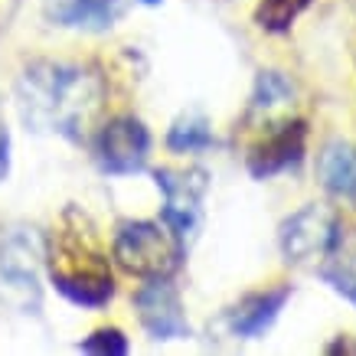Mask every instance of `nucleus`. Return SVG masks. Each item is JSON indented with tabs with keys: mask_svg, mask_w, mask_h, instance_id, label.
I'll list each match as a JSON object with an SVG mask.
<instances>
[{
	"mask_svg": "<svg viewBox=\"0 0 356 356\" xmlns=\"http://www.w3.org/2000/svg\"><path fill=\"white\" fill-rule=\"evenodd\" d=\"M17 105L26 128L86 140L105 108V79L86 63L36 59L17 79Z\"/></svg>",
	"mask_w": 356,
	"mask_h": 356,
	"instance_id": "nucleus-1",
	"label": "nucleus"
},
{
	"mask_svg": "<svg viewBox=\"0 0 356 356\" xmlns=\"http://www.w3.org/2000/svg\"><path fill=\"white\" fill-rule=\"evenodd\" d=\"M53 288L79 307H105L115 294V271L95 219L69 203L53 222L43 245Z\"/></svg>",
	"mask_w": 356,
	"mask_h": 356,
	"instance_id": "nucleus-2",
	"label": "nucleus"
},
{
	"mask_svg": "<svg viewBox=\"0 0 356 356\" xmlns=\"http://www.w3.org/2000/svg\"><path fill=\"white\" fill-rule=\"evenodd\" d=\"M186 248L177 242L163 222L151 219H124L115 229L111 255L128 275L151 281V278H170L180 268Z\"/></svg>",
	"mask_w": 356,
	"mask_h": 356,
	"instance_id": "nucleus-3",
	"label": "nucleus"
},
{
	"mask_svg": "<svg viewBox=\"0 0 356 356\" xmlns=\"http://www.w3.org/2000/svg\"><path fill=\"white\" fill-rule=\"evenodd\" d=\"M278 242L281 255L291 265H324L340 248L343 232H340V219L330 206L307 203L281 222Z\"/></svg>",
	"mask_w": 356,
	"mask_h": 356,
	"instance_id": "nucleus-4",
	"label": "nucleus"
},
{
	"mask_svg": "<svg viewBox=\"0 0 356 356\" xmlns=\"http://www.w3.org/2000/svg\"><path fill=\"white\" fill-rule=\"evenodd\" d=\"M259 131L255 140L245 154L248 173L268 180L278 173L298 167L304 157V140H307V124L291 115H268V118H255Z\"/></svg>",
	"mask_w": 356,
	"mask_h": 356,
	"instance_id": "nucleus-5",
	"label": "nucleus"
},
{
	"mask_svg": "<svg viewBox=\"0 0 356 356\" xmlns=\"http://www.w3.org/2000/svg\"><path fill=\"white\" fill-rule=\"evenodd\" d=\"M157 190L163 193V226L170 229L180 245H190L203 222V200L209 190V173L203 167L190 170H170L161 167L154 173Z\"/></svg>",
	"mask_w": 356,
	"mask_h": 356,
	"instance_id": "nucleus-6",
	"label": "nucleus"
},
{
	"mask_svg": "<svg viewBox=\"0 0 356 356\" xmlns=\"http://www.w3.org/2000/svg\"><path fill=\"white\" fill-rule=\"evenodd\" d=\"M95 163L111 177H131L147 167V154H151V131L144 128V121L134 115H118V118L105 121L95 131L92 140Z\"/></svg>",
	"mask_w": 356,
	"mask_h": 356,
	"instance_id": "nucleus-7",
	"label": "nucleus"
},
{
	"mask_svg": "<svg viewBox=\"0 0 356 356\" xmlns=\"http://www.w3.org/2000/svg\"><path fill=\"white\" fill-rule=\"evenodd\" d=\"M40 259L43 248L33 245V236H10L0 245V301L17 307L20 314L40 311Z\"/></svg>",
	"mask_w": 356,
	"mask_h": 356,
	"instance_id": "nucleus-8",
	"label": "nucleus"
},
{
	"mask_svg": "<svg viewBox=\"0 0 356 356\" xmlns=\"http://www.w3.org/2000/svg\"><path fill=\"white\" fill-rule=\"evenodd\" d=\"M140 327L151 334V340H184L190 337V321H186L184 301L170 278H151L138 294H134Z\"/></svg>",
	"mask_w": 356,
	"mask_h": 356,
	"instance_id": "nucleus-9",
	"label": "nucleus"
},
{
	"mask_svg": "<svg viewBox=\"0 0 356 356\" xmlns=\"http://www.w3.org/2000/svg\"><path fill=\"white\" fill-rule=\"evenodd\" d=\"M288 298H291V288H288V284L248 294V298H242V301L229 311V330H232L238 340H259V337L278 321V314H281V307L288 304Z\"/></svg>",
	"mask_w": 356,
	"mask_h": 356,
	"instance_id": "nucleus-10",
	"label": "nucleus"
},
{
	"mask_svg": "<svg viewBox=\"0 0 356 356\" xmlns=\"http://www.w3.org/2000/svg\"><path fill=\"white\" fill-rule=\"evenodd\" d=\"M43 10L46 20H53L56 26L102 33L121 13V0H46Z\"/></svg>",
	"mask_w": 356,
	"mask_h": 356,
	"instance_id": "nucleus-11",
	"label": "nucleus"
},
{
	"mask_svg": "<svg viewBox=\"0 0 356 356\" xmlns=\"http://www.w3.org/2000/svg\"><path fill=\"white\" fill-rule=\"evenodd\" d=\"M317 177L330 196L356 203V144L350 140H330L321 161H317Z\"/></svg>",
	"mask_w": 356,
	"mask_h": 356,
	"instance_id": "nucleus-12",
	"label": "nucleus"
},
{
	"mask_svg": "<svg viewBox=\"0 0 356 356\" xmlns=\"http://www.w3.org/2000/svg\"><path fill=\"white\" fill-rule=\"evenodd\" d=\"M291 102H294V82L278 69H268V72H259V79H255L248 115L252 118H268V115H278L281 108H291Z\"/></svg>",
	"mask_w": 356,
	"mask_h": 356,
	"instance_id": "nucleus-13",
	"label": "nucleus"
},
{
	"mask_svg": "<svg viewBox=\"0 0 356 356\" xmlns=\"http://www.w3.org/2000/svg\"><path fill=\"white\" fill-rule=\"evenodd\" d=\"M213 144H216V138H213L209 121L203 115H184V118H177L170 134H167V147L177 154H200V151H209Z\"/></svg>",
	"mask_w": 356,
	"mask_h": 356,
	"instance_id": "nucleus-14",
	"label": "nucleus"
},
{
	"mask_svg": "<svg viewBox=\"0 0 356 356\" xmlns=\"http://www.w3.org/2000/svg\"><path fill=\"white\" fill-rule=\"evenodd\" d=\"M321 278L337 294H343L350 304H356V245H343L340 242V248L321 265Z\"/></svg>",
	"mask_w": 356,
	"mask_h": 356,
	"instance_id": "nucleus-15",
	"label": "nucleus"
},
{
	"mask_svg": "<svg viewBox=\"0 0 356 356\" xmlns=\"http://www.w3.org/2000/svg\"><path fill=\"white\" fill-rule=\"evenodd\" d=\"M311 7V0H261L255 10V23L268 33L291 30V23Z\"/></svg>",
	"mask_w": 356,
	"mask_h": 356,
	"instance_id": "nucleus-16",
	"label": "nucleus"
},
{
	"mask_svg": "<svg viewBox=\"0 0 356 356\" xmlns=\"http://www.w3.org/2000/svg\"><path fill=\"white\" fill-rule=\"evenodd\" d=\"M79 350H86V353H102V356H124L128 353V337L121 334L118 327H102L95 330L92 337H86Z\"/></svg>",
	"mask_w": 356,
	"mask_h": 356,
	"instance_id": "nucleus-17",
	"label": "nucleus"
},
{
	"mask_svg": "<svg viewBox=\"0 0 356 356\" xmlns=\"http://www.w3.org/2000/svg\"><path fill=\"white\" fill-rule=\"evenodd\" d=\"M7 167H10V134H7V124L0 115V180L7 177Z\"/></svg>",
	"mask_w": 356,
	"mask_h": 356,
	"instance_id": "nucleus-18",
	"label": "nucleus"
},
{
	"mask_svg": "<svg viewBox=\"0 0 356 356\" xmlns=\"http://www.w3.org/2000/svg\"><path fill=\"white\" fill-rule=\"evenodd\" d=\"M327 353H356V343H346V340H337V343L327 346Z\"/></svg>",
	"mask_w": 356,
	"mask_h": 356,
	"instance_id": "nucleus-19",
	"label": "nucleus"
},
{
	"mask_svg": "<svg viewBox=\"0 0 356 356\" xmlns=\"http://www.w3.org/2000/svg\"><path fill=\"white\" fill-rule=\"evenodd\" d=\"M140 3H163V0H140Z\"/></svg>",
	"mask_w": 356,
	"mask_h": 356,
	"instance_id": "nucleus-20",
	"label": "nucleus"
}]
</instances>
